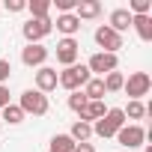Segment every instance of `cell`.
Segmentation results:
<instances>
[{"label": "cell", "mask_w": 152, "mask_h": 152, "mask_svg": "<svg viewBox=\"0 0 152 152\" xmlns=\"http://www.w3.org/2000/svg\"><path fill=\"white\" fill-rule=\"evenodd\" d=\"M102 84H104V93H119L122 84H125V78H122V72H110V75L102 78Z\"/></svg>", "instance_id": "ffe728a7"}, {"label": "cell", "mask_w": 152, "mask_h": 152, "mask_svg": "<svg viewBox=\"0 0 152 152\" xmlns=\"http://www.w3.org/2000/svg\"><path fill=\"white\" fill-rule=\"evenodd\" d=\"M107 27H110L113 33H119V36H122V33L131 27V12H128V9H113V12H110V18H107Z\"/></svg>", "instance_id": "5bb4252c"}, {"label": "cell", "mask_w": 152, "mask_h": 152, "mask_svg": "<svg viewBox=\"0 0 152 152\" xmlns=\"http://www.w3.org/2000/svg\"><path fill=\"white\" fill-rule=\"evenodd\" d=\"M0 143H3V140H0Z\"/></svg>", "instance_id": "1f68e13d"}, {"label": "cell", "mask_w": 152, "mask_h": 152, "mask_svg": "<svg viewBox=\"0 0 152 152\" xmlns=\"http://www.w3.org/2000/svg\"><path fill=\"white\" fill-rule=\"evenodd\" d=\"M81 93L87 96V102H102L107 93H104V84H102V78H90L84 87H81Z\"/></svg>", "instance_id": "e0dca14e"}, {"label": "cell", "mask_w": 152, "mask_h": 152, "mask_svg": "<svg viewBox=\"0 0 152 152\" xmlns=\"http://www.w3.org/2000/svg\"><path fill=\"white\" fill-rule=\"evenodd\" d=\"M48 152H75V140H72L69 134H54Z\"/></svg>", "instance_id": "d6986e66"}, {"label": "cell", "mask_w": 152, "mask_h": 152, "mask_svg": "<svg viewBox=\"0 0 152 152\" xmlns=\"http://www.w3.org/2000/svg\"><path fill=\"white\" fill-rule=\"evenodd\" d=\"M122 113H125V119H143L149 113V107L143 102H128V107H122Z\"/></svg>", "instance_id": "603a6c76"}, {"label": "cell", "mask_w": 152, "mask_h": 152, "mask_svg": "<svg viewBox=\"0 0 152 152\" xmlns=\"http://www.w3.org/2000/svg\"><path fill=\"white\" fill-rule=\"evenodd\" d=\"M149 9H152L149 0H131V3H128V12L131 15H149Z\"/></svg>", "instance_id": "cb8c5ba5"}, {"label": "cell", "mask_w": 152, "mask_h": 152, "mask_svg": "<svg viewBox=\"0 0 152 152\" xmlns=\"http://www.w3.org/2000/svg\"><path fill=\"white\" fill-rule=\"evenodd\" d=\"M36 90H39L42 96H48L51 90H57V69L42 66V69L36 72Z\"/></svg>", "instance_id": "8fae6325"}, {"label": "cell", "mask_w": 152, "mask_h": 152, "mask_svg": "<svg viewBox=\"0 0 152 152\" xmlns=\"http://www.w3.org/2000/svg\"><path fill=\"white\" fill-rule=\"evenodd\" d=\"M104 113H107L104 102H87V107H84L78 116H81V122H90V125H93V122H99Z\"/></svg>", "instance_id": "9a60e30c"}, {"label": "cell", "mask_w": 152, "mask_h": 152, "mask_svg": "<svg viewBox=\"0 0 152 152\" xmlns=\"http://www.w3.org/2000/svg\"><path fill=\"white\" fill-rule=\"evenodd\" d=\"M6 104H12L9 102V87H0V110H3Z\"/></svg>", "instance_id": "f1b7e54d"}, {"label": "cell", "mask_w": 152, "mask_h": 152, "mask_svg": "<svg viewBox=\"0 0 152 152\" xmlns=\"http://www.w3.org/2000/svg\"><path fill=\"white\" fill-rule=\"evenodd\" d=\"M90 78H93V75H90V69L75 63V66H66V69L57 75V84H60V87H66L69 93H78V90H81Z\"/></svg>", "instance_id": "6da1fadb"}, {"label": "cell", "mask_w": 152, "mask_h": 152, "mask_svg": "<svg viewBox=\"0 0 152 152\" xmlns=\"http://www.w3.org/2000/svg\"><path fill=\"white\" fill-rule=\"evenodd\" d=\"M143 140H146V131H143V125H137V122L122 125V128L116 131V143L125 146V149H137V146H143Z\"/></svg>", "instance_id": "8992f818"}, {"label": "cell", "mask_w": 152, "mask_h": 152, "mask_svg": "<svg viewBox=\"0 0 152 152\" xmlns=\"http://www.w3.org/2000/svg\"><path fill=\"white\" fill-rule=\"evenodd\" d=\"M69 107H72L75 113H81V110L87 107V96H84V93H72V96H69Z\"/></svg>", "instance_id": "d4e9b609"}, {"label": "cell", "mask_w": 152, "mask_h": 152, "mask_svg": "<svg viewBox=\"0 0 152 152\" xmlns=\"http://www.w3.org/2000/svg\"><path fill=\"white\" fill-rule=\"evenodd\" d=\"M96 45H99L104 54H116V51L122 48V36H119V33H113L107 24H102V27L96 30Z\"/></svg>", "instance_id": "ba28073f"}, {"label": "cell", "mask_w": 152, "mask_h": 152, "mask_svg": "<svg viewBox=\"0 0 152 152\" xmlns=\"http://www.w3.org/2000/svg\"><path fill=\"white\" fill-rule=\"evenodd\" d=\"M3 122H9V125H18V122H24V110L18 107V104H6L3 107V116H0Z\"/></svg>", "instance_id": "7402d4cb"}, {"label": "cell", "mask_w": 152, "mask_h": 152, "mask_svg": "<svg viewBox=\"0 0 152 152\" xmlns=\"http://www.w3.org/2000/svg\"><path fill=\"white\" fill-rule=\"evenodd\" d=\"M27 9H30V18H48V12H51V0H30Z\"/></svg>", "instance_id": "44dd1931"}, {"label": "cell", "mask_w": 152, "mask_h": 152, "mask_svg": "<svg viewBox=\"0 0 152 152\" xmlns=\"http://www.w3.org/2000/svg\"><path fill=\"white\" fill-rule=\"evenodd\" d=\"M69 137H72L75 143H90V137H93V125H90V122H81V119H78V122L72 125Z\"/></svg>", "instance_id": "ac0fdd59"}, {"label": "cell", "mask_w": 152, "mask_h": 152, "mask_svg": "<svg viewBox=\"0 0 152 152\" xmlns=\"http://www.w3.org/2000/svg\"><path fill=\"white\" fill-rule=\"evenodd\" d=\"M122 90L131 96V102H140V99L152 90V78H149L146 72H131V75H128V81L122 84Z\"/></svg>", "instance_id": "5b68a950"}, {"label": "cell", "mask_w": 152, "mask_h": 152, "mask_svg": "<svg viewBox=\"0 0 152 152\" xmlns=\"http://www.w3.org/2000/svg\"><path fill=\"white\" fill-rule=\"evenodd\" d=\"M9 75H12V63L9 60H0V87H6Z\"/></svg>", "instance_id": "484cf974"}, {"label": "cell", "mask_w": 152, "mask_h": 152, "mask_svg": "<svg viewBox=\"0 0 152 152\" xmlns=\"http://www.w3.org/2000/svg\"><path fill=\"white\" fill-rule=\"evenodd\" d=\"M18 107L24 110V116H27V113H33V116H45V113L51 110V104H48V96H42L39 90H24V93H21V102H18Z\"/></svg>", "instance_id": "3957f363"}, {"label": "cell", "mask_w": 152, "mask_h": 152, "mask_svg": "<svg viewBox=\"0 0 152 152\" xmlns=\"http://www.w3.org/2000/svg\"><path fill=\"white\" fill-rule=\"evenodd\" d=\"M102 15V3L99 0H78V6H75V18L78 21H93Z\"/></svg>", "instance_id": "7c38bea8"}, {"label": "cell", "mask_w": 152, "mask_h": 152, "mask_svg": "<svg viewBox=\"0 0 152 152\" xmlns=\"http://www.w3.org/2000/svg\"><path fill=\"white\" fill-rule=\"evenodd\" d=\"M78 54H81V48H78L75 39H60V42H57V63H60L63 69L78 63Z\"/></svg>", "instance_id": "9c48e42d"}, {"label": "cell", "mask_w": 152, "mask_h": 152, "mask_svg": "<svg viewBox=\"0 0 152 152\" xmlns=\"http://www.w3.org/2000/svg\"><path fill=\"white\" fill-rule=\"evenodd\" d=\"M75 152H96L93 143H75Z\"/></svg>", "instance_id": "f546056e"}, {"label": "cell", "mask_w": 152, "mask_h": 152, "mask_svg": "<svg viewBox=\"0 0 152 152\" xmlns=\"http://www.w3.org/2000/svg\"><path fill=\"white\" fill-rule=\"evenodd\" d=\"M57 30L63 33V39H75V33L81 30V21L75 18V12H66V15H57Z\"/></svg>", "instance_id": "4fadbf2b"}, {"label": "cell", "mask_w": 152, "mask_h": 152, "mask_svg": "<svg viewBox=\"0 0 152 152\" xmlns=\"http://www.w3.org/2000/svg\"><path fill=\"white\" fill-rule=\"evenodd\" d=\"M51 30H54V21H51V18H30V21L21 27L27 45H42V39H45Z\"/></svg>", "instance_id": "277c9868"}, {"label": "cell", "mask_w": 152, "mask_h": 152, "mask_svg": "<svg viewBox=\"0 0 152 152\" xmlns=\"http://www.w3.org/2000/svg\"><path fill=\"white\" fill-rule=\"evenodd\" d=\"M125 125V113H122V107H107V113L99 119V122H93V134H99V137H116V131Z\"/></svg>", "instance_id": "7a4b0ae2"}, {"label": "cell", "mask_w": 152, "mask_h": 152, "mask_svg": "<svg viewBox=\"0 0 152 152\" xmlns=\"http://www.w3.org/2000/svg\"><path fill=\"white\" fill-rule=\"evenodd\" d=\"M24 9H27L24 0H6V12H24Z\"/></svg>", "instance_id": "83f0119b"}, {"label": "cell", "mask_w": 152, "mask_h": 152, "mask_svg": "<svg viewBox=\"0 0 152 152\" xmlns=\"http://www.w3.org/2000/svg\"><path fill=\"white\" fill-rule=\"evenodd\" d=\"M143 152H152V143H143Z\"/></svg>", "instance_id": "4dcf8cb0"}, {"label": "cell", "mask_w": 152, "mask_h": 152, "mask_svg": "<svg viewBox=\"0 0 152 152\" xmlns=\"http://www.w3.org/2000/svg\"><path fill=\"white\" fill-rule=\"evenodd\" d=\"M45 60H48V48H45V45H27V48L21 51V63L30 66V69H42Z\"/></svg>", "instance_id": "30bf717a"}, {"label": "cell", "mask_w": 152, "mask_h": 152, "mask_svg": "<svg viewBox=\"0 0 152 152\" xmlns=\"http://www.w3.org/2000/svg\"><path fill=\"white\" fill-rule=\"evenodd\" d=\"M116 66H119V60H116V54H104V51H99V54H93L90 57V63H87V69H90V75L96 72V75H110V72H116Z\"/></svg>", "instance_id": "52a82bcc"}, {"label": "cell", "mask_w": 152, "mask_h": 152, "mask_svg": "<svg viewBox=\"0 0 152 152\" xmlns=\"http://www.w3.org/2000/svg\"><path fill=\"white\" fill-rule=\"evenodd\" d=\"M131 27L143 42H152V15H131Z\"/></svg>", "instance_id": "2e32d148"}, {"label": "cell", "mask_w": 152, "mask_h": 152, "mask_svg": "<svg viewBox=\"0 0 152 152\" xmlns=\"http://www.w3.org/2000/svg\"><path fill=\"white\" fill-rule=\"evenodd\" d=\"M51 6H57V9H60V15H66V12H72L75 6H78V0H54Z\"/></svg>", "instance_id": "4316f807"}]
</instances>
